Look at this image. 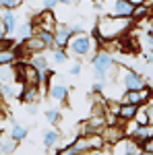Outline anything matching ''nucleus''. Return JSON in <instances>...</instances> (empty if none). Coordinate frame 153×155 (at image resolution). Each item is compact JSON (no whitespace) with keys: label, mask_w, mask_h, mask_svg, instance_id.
Segmentation results:
<instances>
[{"label":"nucleus","mask_w":153,"mask_h":155,"mask_svg":"<svg viewBox=\"0 0 153 155\" xmlns=\"http://www.w3.org/2000/svg\"><path fill=\"white\" fill-rule=\"evenodd\" d=\"M42 4H44V8H46V11H52V8L58 4V0H42Z\"/></svg>","instance_id":"nucleus-34"},{"label":"nucleus","mask_w":153,"mask_h":155,"mask_svg":"<svg viewBox=\"0 0 153 155\" xmlns=\"http://www.w3.org/2000/svg\"><path fill=\"white\" fill-rule=\"evenodd\" d=\"M60 141V132H56V130H48V132H44V145L46 147H52V145H56Z\"/></svg>","instance_id":"nucleus-26"},{"label":"nucleus","mask_w":153,"mask_h":155,"mask_svg":"<svg viewBox=\"0 0 153 155\" xmlns=\"http://www.w3.org/2000/svg\"><path fill=\"white\" fill-rule=\"evenodd\" d=\"M149 12H151V6L149 4H145V2H141V4H135V11H132V15H130V19H145V17H149Z\"/></svg>","instance_id":"nucleus-20"},{"label":"nucleus","mask_w":153,"mask_h":155,"mask_svg":"<svg viewBox=\"0 0 153 155\" xmlns=\"http://www.w3.org/2000/svg\"><path fill=\"white\" fill-rule=\"evenodd\" d=\"M101 91H104V83L95 81V83H93V93H97V95H101Z\"/></svg>","instance_id":"nucleus-36"},{"label":"nucleus","mask_w":153,"mask_h":155,"mask_svg":"<svg viewBox=\"0 0 153 155\" xmlns=\"http://www.w3.org/2000/svg\"><path fill=\"white\" fill-rule=\"evenodd\" d=\"M46 120L50 122V124H56V122L60 120V112H58V110H54V107L46 110Z\"/></svg>","instance_id":"nucleus-30"},{"label":"nucleus","mask_w":153,"mask_h":155,"mask_svg":"<svg viewBox=\"0 0 153 155\" xmlns=\"http://www.w3.org/2000/svg\"><path fill=\"white\" fill-rule=\"evenodd\" d=\"M52 60L56 64H64V62H68V52L60 48H52Z\"/></svg>","instance_id":"nucleus-25"},{"label":"nucleus","mask_w":153,"mask_h":155,"mask_svg":"<svg viewBox=\"0 0 153 155\" xmlns=\"http://www.w3.org/2000/svg\"><path fill=\"white\" fill-rule=\"evenodd\" d=\"M19 77H17V66L12 62H4L0 64V85H8L15 83Z\"/></svg>","instance_id":"nucleus-14"},{"label":"nucleus","mask_w":153,"mask_h":155,"mask_svg":"<svg viewBox=\"0 0 153 155\" xmlns=\"http://www.w3.org/2000/svg\"><path fill=\"white\" fill-rule=\"evenodd\" d=\"M151 97H153V91L147 89V87H143V89H137V91H124V97H122L120 101H124V104H135V106H145Z\"/></svg>","instance_id":"nucleus-9"},{"label":"nucleus","mask_w":153,"mask_h":155,"mask_svg":"<svg viewBox=\"0 0 153 155\" xmlns=\"http://www.w3.org/2000/svg\"><path fill=\"white\" fill-rule=\"evenodd\" d=\"M56 155H77V153L72 151L71 145H64V147H60L58 151H56Z\"/></svg>","instance_id":"nucleus-32"},{"label":"nucleus","mask_w":153,"mask_h":155,"mask_svg":"<svg viewBox=\"0 0 153 155\" xmlns=\"http://www.w3.org/2000/svg\"><path fill=\"white\" fill-rule=\"evenodd\" d=\"M139 153H141V147L130 137H122L114 145H108V155H139Z\"/></svg>","instance_id":"nucleus-7"},{"label":"nucleus","mask_w":153,"mask_h":155,"mask_svg":"<svg viewBox=\"0 0 153 155\" xmlns=\"http://www.w3.org/2000/svg\"><path fill=\"white\" fill-rule=\"evenodd\" d=\"M33 25L31 23H21V25H17V29H15V33H17V37L21 39V41H25L27 37H31L33 35Z\"/></svg>","instance_id":"nucleus-21"},{"label":"nucleus","mask_w":153,"mask_h":155,"mask_svg":"<svg viewBox=\"0 0 153 155\" xmlns=\"http://www.w3.org/2000/svg\"><path fill=\"white\" fill-rule=\"evenodd\" d=\"M52 33H54V48H60V50H66L68 39L75 35L71 31V25H64V23H58Z\"/></svg>","instance_id":"nucleus-10"},{"label":"nucleus","mask_w":153,"mask_h":155,"mask_svg":"<svg viewBox=\"0 0 153 155\" xmlns=\"http://www.w3.org/2000/svg\"><path fill=\"white\" fill-rule=\"evenodd\" d=\"M23 4V0H0V8H6V11H15Z\"/></svg>","instance_id":"nucleus-27"},{"label":"nucleus","mask_w":153,"mask_h":155,"mask_svg":"<svg viewBox=\"0 0 153 155\" xmlns=\"http://www.w3.org/2000/svg\"><path fill=\"white\" fill-rule=\"evenodd\" d=\"M71 147L77 155H83L89 151H95V149H104L106 143H104L101 134H87V137H77L71 143Z\"/></svg>","instance_id":"nucleus-5"},{"label":"nucleus","mask_w":153,"mask_h":155,"mask_svg":"<svg viewBox=\"0 0 153 155\" xmlns=\"http://www.w3.org/2000/svg\"><path fill=\"white\" fill-rule=\"evenodd\" d=\"M58 2H62V4H75L77 0H58Z\"/></svg>","instance_id":"nucleus-39"},{"label":"nucleus","mask_w":153,"mask_h":155,"mask_svg":"<svg viewBox=\"0 0 153 155\" xmlns=\"http://www.w3.org/2000/svg\"><path fill=\"white\" fill-rule=\"evenodd\" d=\"M101 134V139H104V143L106 145H114L116 141H120L122 137H126V132H124V128L120 126V124H112V126H104V130L99 132Z\"/></svg>","instance_id":"nucleus-12"},{"label":"nucleus","mask_w":153,"mask_h":155,"mask_svg":"<svg viewBox=\"0 0 153 155\" xmlns=\"http://www.w3.org/2000/svg\"><path fill=\"white\" fill-rule=\"evenodd\" d=\"M126 137H130L135 143L141 147L143 143H147L153 137V126H149V124H147V126H135V130L130 132V134H126Z\"/></svg>","instance_id":"nucleus-13"},{"label":"nucleus","mask_w":153,"mask_h":155,"mask_svg":"<svg viewBox=\"0 0 153 155\" xmlns=\"http://www.w3.org/2000/svg\"><path fill=\"white\" fill-rule=\"evenodd\" d=\"M89 2H95V0H89Z\"/></svg>","instance_id":"nucleus-41"},{"label":"nucleus","mask_w":153,"mask_h":155,"mask_svg":"<svg viewBox=\"0 0 153 155\" xmlns=\"http://www.w3.org/2000/svg\"><path fill=\"white\" fill-rule=\"evenodd\" d=\"M141 149H143V151H149V153H153V137L149 139V141H147V143H143V145H141Z\"/></svg>","instance_id":"nucleus-35"},{"label":"nucleus","mask_w":153,"mask_h":155,"mask_svg":"<svg viewBox=\"0 0 153 155\" xmlns=\"http://www.w3.org/2000/svg\"><path fill=\"white\" fill-rule=\"evenodd\" d=\"M132 120H135L139 126H147V124H149V122H147V114H145V110H143V107L137 110V114H135V118H132Z\"/></svg>","instance_id":"nucleus-29"},{"label":"nucleus","mask_w":153,"mask_h":155,"mask_svg":"<svg viewBox=\"0 0 153 155\" xmlns=\"http://www.w3.org/2000/svg\"><path fill=\"white\" fill-rule=\"evenodd\" d=\"M87 155H108V145L104 147V149H95V151H89Z\"/></svg>","instance_id":"nucleus-37"},{"label":"nucleus","mask_w":153,"mask_h":155,"mask_svg":"<svg viewBox=\"0 0 153 155\" xmlns=\"http://www.w3.org/2000/svg\"><path fill=\"white\" fill-rule=\"evenodd\" d=\"M81 71H83L81 62H77V64H72V66H71V74H72V77H79V74H81Z\"/></svg>","instance_id":"nucleus-33"},{"label":"nucleus","mask_w":153,"mask_h":155,"mask_svg":"<svg viewBox=\"0 0 153 155\" xmlns=\"http://www.w3.org/2000/svg\"><path fill=\"white\" fill-rule=\"evenodd\" d=\"M50 97L54 99V101H66V97H68V87L62 83H54L50 85Z\"/></svg>","instance_id":"nucleus-15"},{"label":"nucleus","mask_w":153,"mask_h":155,"mask_svg":"<svg viewBox=\"0 0 153 155\" xmlns=\"http://www.w3.org/2000/svg\"><path fill=\"white\" fill-rule=\"evenodd\" d=\"M17 151V141L6 139V141H0V155H12Z\"/></svg>","instance_id":"nucleus-24"},{"label":"nucleus","mask_w":153,"mask_h":155,"mask_svg":"<svg viewBox=\"0 0 153 155\" xmlns=\"http://www.w3.org/2000/svg\"><path fill=\"white\" fill-rule=\"evenodd\" d=\"M91 66H93V79L95 81H99V83H106V77L108 72L112 71V66H114V58L110 56V52H97L93 54V58H91Z\"/></svg>","instance_id":"nucleus-4"},{"label":"nucleus","mask_w":153,"mask_h":155,"mask_svg":"<svg viewBox=\"0 0 153 155\" xmlns=\"http://www.w3.org/2000/svg\"><path fill=\"white\" fill-rule=\"evenodd\" d=\"M139 155H153V153H149V151H143V149H141V153H139Z\"/></svg>","instance_id":"nucleus-40"},{"label":"nucleus","mask_w":153,"mask_h":155,"mask_svg":"<svg viewBox=\"0 0 153 155\" xmlns=\"http://www.w3.org/2000/svg\"><path fill=\"white\" fill-rule=\"evenodd\" d=\"M6 35H8V33H6V27H4V23L0 21V41H2V39H4Z\"/></svg>","instance_id":"nucleus-38"},{"label":"nucleus","mask_w":153,"mask_h":155,"mask_svg":"<svg viewBox=\"0 0 153 155\" xmlns=\"http://www.w3.org/2000/svg\"><path fill=\"white\" fill-rule=\"evenodd\" d=\"M0 21L6 27V33H15V29H17V15L12 11L2 8V11H0Z\"/></svg>","instance_id":"nucleus-16"},{"label":"nucleus","mask_w":153,"mask_h":155,"mask_svg":"<svg viewBox=\"0 0 153 155\" xmlns=\"http://www.w3.org/2000/svg\"><path fill=\"white\" fill-rule=\"evenodd\" d=\"M17 77H19V81H23L25 85H35V87H39V85L44 83V74L39 71H35L29 62H23V64L17 66Z\"/></svg>","instance_id":"nucleus-8"},{"label":"nucleus","mask_w":153,"mask_h":155,"mask_svg":"<svg viewBox=\"0 0 153 155\" xmlns=\"http://www.w3.org/2000/svg\"><path fill=\"white\" fill-rule=\"evenodd\" d=\"M143 110H145V114H147V122H149V126H153V97L149 99L147 106H143Z\"/></svg>","instance_id":"nucleus-31"},{"label":"nucleus","mask_w":153,"mask_h":155,"mask_svg":"<svg viewBox=\"0 0 153 155\" xmlns=\"http://www.w3.org/2000/svg\"><path fill=\"white\" fill-rule=\"evenodd\" d=\"M114 68H116L118 83L122 85V89H124V91H137V89L147 87V79L141 77L139 72L130 71V68H124V66H114Z\"/></svg>","instance_id":"nucleus-2"},{"label":"nucleus","mask_w":153,"mask_h":155,"mask_svg":"<svg viewBox=\"0 0 153 155\" xmlns=\"http://www.w3.org/2000/svg\"><path fill=\"white\" fill-rule=\"evenodd\" d=\"M99 11L108 17H120V19H130L135 11V4L130 0H101Z\"/></svg>","instance_id":"nucleus-3"},{"label":"nucleus","mask_w":153,"mask_h":155,"mask_svg":"<svg viewBox=\"0 0 153 155\" xmlns=\"http://www.w3.org/2000/svg\"><path fill=\"white\" fill-rule=\"evenodd\" d=\"M8 139H12V141H23V139H27V128L25 126H21V124H12L11 128V137Z\"/></svg>","instance_id":"nucleus-22"},{"label":"nucleus","mask_w":153,"mask_h":155,"mask_svg":"<svg viewBox=\"0 0 153 155\" xmlns=\"http://www.w3.org/2000/svg\"><path fill=\"white\" fill-rule=\"evenodd\" d=\"M35 29H46V31H54L56 25H58V19L52 11H44L39 12V17L35 19V23H31Z\"/></svg>","instance_id":"nucleus-11"},{"label":"nucleus","mask_w":153,"mask_h":155,"mask_svg":"<svg viewBox=\"0 0 153 155\" xmlns=\"http://www.w3.org/2000/svg\"><path fill=\"white\" fill-rule=\"evenodd\" d=\"M29 64H31L35 71H39L42 74H46V71H48V60H46V56H44V54H35V56H31Z\"/></svg>","instance_id":"nucleus-19"},{"label":"nucleus","mask_w":153,"mask_h":155,"mask_svg":"<svg viewBox=\"0 0 153 155\" xmlns=\"http://www.w3.org/2000/svg\"><path fill=\"white\" fill-rule=\"evenodd\" d=\"M91 37L87 35V33H75V35L68 39V46L66 50L71 52L75 58H85V56H89L91 54Z\"/></svg>","instance_id":"nucleus-6"},{"label":"nucleus","mask_w":153,"mask_h":155,"mask_svg":"<svg viewBox=\"0 0 153 155\" xmlns=\"http://www.w3.org/2000/svg\"><path fill=\"white\" fill-rule=\"evenodd\" d=\"M21 99H23L25 104L37 101V99H39V87H35V85H25L23 93H21Z\"/></svg>","instance_id":"nucleus-18"},{"label":"nucleus","mask_w":153,"mask_h":155,"mask_svg":"<svg viewBox=\"0 0 153 155\" xmlns=\"http://www.w3.org/2000/svg\"><path fill=\"white\" fill-rule=\"evenodd\" d=\"M141 106H135V104H124V101H120V106H118V118L120 120H132L135 118V114H137V110Z\"/></svg>","instance_id":"nucleus-17"},{"label":"nucleus","mask_w":153,"mask_h":155,"mask_svg":"<svg viewBox=\"0 0 153 155\" xmlns=\"http://www.w3.org/2000/svg\"><path fill=\"white\" fill-rule=\"evenodd\" d=\"M15 48H17V44L12 41V39H2L0 41V54H4V52H15Z\"/></svg>","instance_id":"nucleus-28"},{"label":"nucleus","mask_w":153,"mask_h":155,"mask_svg":"<svg viewBox=\"0 0 153 155\" xmlns=\"http://www.w3.org/2000/svg\"><path fill=\"white\" fill-rule=\"evenodd\" d=\"M33 35H37L44 44H46V48H54V33L52 31H46V29H35V33Z\"/></svg>","instance_id":"nucleus-23"},{"label":"nucleus","mask_w":153,"mask_h":155,"mask_svg":"<svg viewBox=\"0 0 153 155\" xmlns=\"http://www.w3.org/2000/svg\"><path fill=\"white\" fill-rule=\"evenodd\" d=\"M130 25H132V19H120V17L99 15V19L95 23V39H97V44L116 41L118 37L128 33Z\"/></svg>","instance_id":"nucleus-1"}]
</instances>
